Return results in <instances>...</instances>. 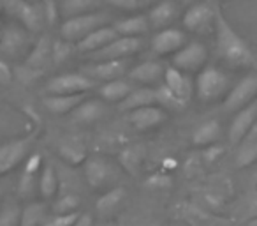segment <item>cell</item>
Wrapping results in <instances>:
<instances>
[{
  "mask_svg": "<svg viewBox=\"0 0 257 226\" xmlns=\"http://www.w3.org/2000/svg\"><path fill=\"white\" fill-rule=\"evenodd\" d=\"M215 39H217V55L231 67H250L255 58L246 44V41L232 29V25L224 18L220 11H217L215 20Z\"/></svg>",
  "mask_w": 257,
  "mask_h": 226,
  "instance_id": "1",
  "label": "cell"
},
{
  "mask_svg": "<svg viewBox=\"0 0 257 226\" xmlns=\"http://www.w3.org/2000/svg\"><path fill=\"white\" fill-rule=\"evenodd\" d=\"M83 175L92 189H111L120 179V165L106 156H88L83 163Z\"/></svg>",
  "mask_w": 257,
  "mask_h": 226,
  "instance_id": "2",
  "label": "cell"
},
{
  "mask_svg": "<svg viewBox=\"0 0 257 226\" xmlns=\"http://www.w3.org/2000/svg\"><path fill=\"white\" fill-rule=\"evenodd\" d=\"M194 90L203 103H211V101L227 96V92L231 90V82L224 71L213 67V65H206L197 74L196 82H194Z\"/></svg>",
  "mask_w": 257,
  "mask_h": 226,
  "instance_id": "3",
  "label": "cell"
},
{
  "mask_svg": "<svg viewBox=\"0 0 257 226\" xmlns=\"http://www.w3.org/2000/svg\"><path fill=\"white\" fill-rule=\"evenodd\" d=\"M109 15L106 11H95L88 13V15H79L74 18L64 20L60 27L62 39L69 41V43H79L81 39H85L88 34H92L93 30L106 27L109 23Z\"/></svg>",
  "mask_w": 257,
  "mask_h": 226,
  "instance_id": "4",
  "label": "cell"
},
{
  "mask_svg": "<svg viewBox=\"0 0 257 226\" xmlns=\"http://www.w3.org/2000/svg\"><path fill=\"white\" fill-rule=\"evenodd\" d=\"M2 9L13 18L20 22V25L25 27L30 34L39 32L43 29L44 13L41 2H30V0H2Z\"/></svg>",
  "mask_w": 257,
  "mask_h": 226,
  "instance_id": "5",
  "label": "cell"
},
{
  "mask_svg": "<svg viewBox=\"0 0 257 226\" xmlns=\"http://www.w3.org/2000/svg\"><path fill=\"white\" fill-rule=\"evenodd\" d=\"M37 138V129L27 133L25 136L13 138L0 145V177L15 170L18 165H22L29 158L30 148L34 147Z\"/></svg>",
  "mask_w": 257,
  "mask_h": 226,
  "instance_id": "6",
  "label": "cell"
},
{
  "mask_svg": "<svg viewBox=\"0 0 257 226\" xmlns=\"http://www.w3.org/2000/svg\"><path fill=\"white\" fill-rule=\"evenodd\" d=\"M32 34L22 25L11 23L2 30V43H0V57L6 58H22L32 50Z\"/></svg>",
  "mask_w": 257,
  "mask_h": 226,
  "instance_id": "7",
  "label": "cell"
},
{
  "mask_svg": "<svg viewBox=\"0 0 257 226\" xmlns=\"http://www.w3.org/2000/svg\"><path fill=\"white\" fill-rule=\"evenodd\" d=\"M93 85L95 82L83 72H65L48 80L44 85V92L53 96H78L92 90Z\"/></svg>",
  "mask_w": 257,
  "mask_h": 226,
  "instance_id": "8",
  "label": "cell"
},
{
  "mask_svg": "<svg viewBox=\"0 0 257 226\" xmlns=\"http://www.w3.org/2000/svg\"><path fill=\"white\" fill-rule=\"evenodd\" d=\"M257 99V74H248L243 80H239L234 87L224 97L222 108L227 113H238L245 106Z\"/></svg>",
  "mask_w": 257,
  "mask_h": 226,
  "instance_id": "9",
  "label": "cell"
},
{
  "mask_svg": "<svg viewBox=\"0 0 257 226\" xmlns=\"http://www.w3.org/2000/svg\"><path fill=\"white\" fill-rule=\"evenodd\" d=\"M215 20H217V9L208 2H197L185 11L183 27L196 34H210L215 32Z\"/></svg>",
  "mask_w": 257,
  "mask_h": 226,
  "instance_id": "10",
  "label": "cell"
},
{
  "mask_svg": "<svg viewBox=\"0 0 257 226\" xmlns=\"http://www.w3.org/2000/svg\"><path fill=\"white\" fill-rule=\"evenodd\" d=\"M143 46L141 37H121L118 36L114 41H111L107 46H104L102 50L95 51V53L88 55V58H92L93 62H104V60H123L136 55Z\"/></svg>",
  "mask_w": 257,
  "mask_h": 226,
  "instance_id": "11",
  "label": "cell"
},
{
  "mask_svg": "<svg viewBox=\"0 0 257 226\" xmlns=\"http://www.w3.org/2000/svg\"><path fill=\"white\" fill-rule=\"evenodd\" d=\"M208 60V50L201 43H187L180 51H176L173 57V67L182 72H196L204 69Z\"/></svg>",
  "mask_w": 257,
  "mask_h": 226,
  "instance_id": "12",
  "label": "cell"
},
{
  "mask_svg": "<svg viewBox=\"0 0 257 226\" xmlns=\"http://www.w3.org/2000/svg\"><path fill=\"white\" fill-rule=\"evenodd\" d=\"M257 119V99L253 103H250L248 106H245L243 110H239L238 113H234L231 120V126H229V143L232 147H238L246 136H248L250 129L253 127Z\"/></svg>",
  "mask_w": 257,
  "mask_h": 226,
  "instance_id": "13",
  "label": "cell"
},
{
  "mask_svg": "<svg viewBox=\"0 0 257 226\" xmlns=\"http://www.w3.org/2000/svg\"><path fill=\"white\" fill-rule=\"evenodd\" d=\"M187 44V36L183 30L168 27L152 37V51L155 55H175Z\"/></svg>",
  "mask_w": 257,
  "mask_h": 226,
  "instance_id": "14",
  "label": "cell"
},
{
  "mask_svg": "<svg viewBox=\"0 0 257 226\" xmlns=\"http://www.w3.org/2000/svg\"><path fill=\"white\" fill-rule=\"evenodd\" d=\"M168 120V113L162 106H145L140 110L128 111L127 122L136 131H150L154 127L161 126Z\"/></svg>",
  "mask_w": 257,
  "mask_h": 226,
  "instance_id": "15",
  "label": "cell"
},
{
  "mask_svg": "<svg viewBox=\"0 0 257 226\" xmlns=\"http://www.w3.org/2000/svg\"><path fill=\"white\" fill-rule=\"evenodd\" d=\"M180 215L189 226H218L222 219L217 214L203 208L196 201H183L180 203Z\"/></svg>",
  "mask_w": 257,
  "mask_h": 226,
  "instance_id": "16",
  "label": "cell"
},
{
  "mask_svg": "<svg viewBox=\"0 0 257 226\" xmlns=\"http://www.w3.org/2000/svg\"><path fill=\"white\" fill-rule=\"evenodd\" d=\"M164 85L182 101L183 104H189L190 97L194 94V82L187 72L178 71L176 67H168L164 72Z\"/></svg>",
  "mask_w": 257,
  "mask_h": 226,
  "instance_id": "17",
  "label": "cell"
},
{
  "mask_svg": "<svg viewBox=\"0 0 257 226\" xmlns=\"http://www.w3.org/2000/svg\"><path fill=\"white\" fill-rule=\"evenodd\" d=\"M125 72H128V58H123V60L95 62L93 65H90V67L85 69V74L88 76V78L104 80V82L120 80Z\"/></svg>",
  "mask_w": 257,
  "mask_h": 226,
  "instance_id": "18",
  "label": "cell"
},
{
  "mask_svg": "<svg viewBox=\"0 0 257 226\" xmlns=\"http://www.w3.org/2000/svg\"><path fill=\"white\" fill-rule=\"evenodd\" d=\"M118 37L116 30H114L113 25H106V27H100V29L93 30L92 34L81 39L79 43H76V51L79 53H86V55H92L95 51L102 50L104 46L114 41Z\"/></svg>",
  "mask_w": 257,
  "mask_h": 226,
  "instance_id": "19",
  "label": "cell"
},
{
  "mask_svg": "<svg viewBox=\"0 0 257 226\" xmlns=\"http://www.w3.org/2000/svg\"><path fill=\"white\" fill-rule=\"evenodd\" d=\"M164 65L157 60H145L141 64L128 69V82H136L141 85H154V83L164 80Z\"/></svg>",
  "mask_w": 257,
  "mask_h": 226,
  "instance_id": "20",
  "label": "cell"
},
{
  "mask_svg": "<svg viewBox=\"0 0 257 226\" xmlns=\"http://www.w3.org/2000/svg\"><path fill=\"white\" fill-rule=\"evenodd\" d=\"M148 23L150 29H168L178 16V8L173 0H161L148 13Z\"/></svg>",
  "mask_w": 257,
  "mask_h": 226,
  "instance_id": "21",
  "label": "cell"
},
{
  "mask_svg": "<svg viewBox=\"0 0 257 226\" xmlns=\"http://www.w3.org/2000/svg\"><path fill=\"white\" fill-rule=\"evenodd\" d=\"M57 150L62 161L67 163L69 166H83V163L88 158L86 147L78 138H64V140H60Z\"/></svg>",
  "mask_w": 257,
  "mask_h": 226,
  "instance_id": "22",
  "label": "cell"
},
{
  "mask_svg": "<svg viewBox=\"0 0 257 226\" xmlns=\"http://www.w3.org/2000/svg\"><path fill=\"white\" fill-rule=\"evenodd\" d=\"M86 94H78V96H53L46 94L43 97V106L53 115H67L72 113L79 104L85 101Z\"/></svg>",
  "mask_w": 257,
  "mask_h": 226,
  "instance_id": "23",
  "label": "cell"
},
{
  "mask_svg": "<svg viewBox=\"0 0 257 226\" xmlns=\"http://www.w3.org/2000/svg\"><path fill=\"white\" fill-rule=\"evenodd\" d=\"M222 136V126L217 119H208L201 122L192 133V143L196 147H210L215 145Z\"/></svg>",
  "mask_w": 257,
  "mask_h": 226,
  "instance_id": "24",
  "label": "cell"
},
{
  "mask_svg": "<svg viewBox=\"0 0 257 226\" xmlns=\"http://www.w3.org/2000/svg\"><path fill=\"white\" fill-rule=\"evenodd\" d=\"M106 113V106L97 99H85L74 111L71 113V119L74 124H93L99 119H102Z\"/></svg>",
  "mask_w": 257,
  "mask_h": 226,
  "instance_id": "25",
  "label": "cell"
},
{
  "mask_svg": "<svg viewBox=\"0 0 257 226\" xmlns=\"http://www.w3.org/2000/svg\"><path fill=\"white\" fill-rule=\"evenodd\" d=\"M145 154H147V150H145L143 145L140 143L128 145V147H125L118 154V165L128 175H138L145 163Z\"/></svg>",
  "mask_w": 257,
  "mask_h": 226,
  "instance_id": "26",
  "label": "cell"
},
{
  "mask_svg": "<svg viewBox=\"0 0 257 226\" xmlns=\"http://www.w3.org/2000/svg\"><path fill=\"white\" fill-rule=\"evenodd\" d=\"M51 44L53 41L50 39V36H41L39 39L34 43L32 50L29 51L25 58V65L37 71H43L46 67V64L51 60Z\"/></svg>",
  "mask_w": 257,
  "mask_h": 226,
  "instance_id": "27",
  "label": "cell"
},
{
  "mask_svg": "<svg viewBox=\"0 0 257 226\" xmlns=\"http://www.w3.org/2000/svg\"><path fill=\"white\" fill-rule=\"evenodd\" d=\"M113 27L118 36L121 37H141L143 34H147L150 30V23H148L147 15H136L131 16V18L118 20Z\"/></svg>",
  "mask_w": 257,
  "mask_h": 226,
  "instance_id": "28",
  "label": "cell"
},
{
  "mask_svg": "<svg viewBox=\"0 0 257 226\" xmlns=\"http://www.w3.org/2000/svg\"><path fill=\"white\" fill-rule=\"evenodd\" d=\"M157 103L155 99V89L150 87H141V89H133V92L128 94L123 101L120 103L121 111H134L145 106H154Z\"/></svg>",
  "mask_w": 257,
  "mask_h": 226,
  "instance_id": "29",
  "label": "cell"
},
{
  "mask_svg": "<svg viewBox=\"0 0 257 226\" xmlns=\"http://www.w3.org/2000/svg\"><path fill=\"white\" fill-rule=\"evenodd\" d=\"M125 196H127V191H125V187H121V186H114V187H111V189L104 191V193L99 196V200L95 201L97 212L102 215L113 214V212L123 203Z\"/></svg>",
  "mask_w": 257,
  "mask_h": 226,
  "instance_id": "30",
  "label": "cell"
},
{
  "mask_svg": "<svg viewBox=\"0 0 257 226\" xmlns=\"http://www.w3.org/2000/svg\"><path fill=\"white\" fill-rule=\"evenodd\" d=\"M50 208L46 201H30L22 208L20 226H43L48 221Z\"/></svg>",
  "mask_w": 257,
  "mask_h": 226,
  "instance_id": "31",
  "label": "cell"
},
{
  "mask_svg": "<svg viewBox=\"0 0 257 226\" xmlns=\"http://www.w3.org/2000/svg\"><path fill=\"white\" fill-rule=\"evenodd\" d=\"M37 187H39V193L44 198V201L57 198L58 191H60V179H58L57 170L51 165H44L39 180H37Z\"/></svg>",
  "mask_w": 257,
  "mask_h": 226,
  "instance_id": "32",
  "label": "cell"
},
{
  "mask_svg": "<svg viewBox=\"0 0 257 226\" xmlns=\"http://www.w3.org/2000/svg\"><path fill=\"white\" fill-rule=\"evenodd\" d=\"M100 6H102V0H62L60 15L65 20H69L79 15L99 11Z\"/></svg>",
  "mask_w": 257,
  "mask_h": 226,
  "instance_id": "33",
  "label": "cell"
},
{
  "mask_svg": "<svg viewBox=\"0 0 257 226\" xmlns=\"http://www.w3.org/2000/svg\"><path fill=\"white\" fill-rule=\"evenodd\" d=\"M133 92V85L131 82L125 80H113V82H106L99 89V96L107 103H121L128 94Z\"/></svg>",
  "mask_w": 257,
  "mask_h": 226,
  "instance_id": "34",
  "label": "cell"
},
{
  "mask_svg": "<svg viewBox=\"0 0 257 226\" xmlns=\"http://www.w3.org/2000/svg\"><path fill=\"white\" fill-rule=\"evenodd\" d=\"M81 203L78 193H71V191H58V198H55L53 205H51V214L60 215V214H71L76 212Z\"/></svg>",
  "mask_w": 257,
  "mask_h": 226,
  "instance_id": "35",
  "label": "cell"
},
{
  "mask_svg": "<svg viewBox=\"0 0 257 226\" xmlns=\"http://www.w3.org/2000/svg\"><path fill=\"white\" fill-rule=\"evenodd\" d=\"M236 166L238 168H248L257 163V140L255 138H245L238 145L236 152Z\"/></svg>",
  "mask_w": 257,
  "mask_h": 226,
  "instance_id": "36",
  "label": "cell"
},
{
  "mask_svg": "<svg viewBox=\"0 0 257 226\" xmlns=\"http://www.w3.org/2000/svg\"><path fill=\"white\" fill-rule=\"evenodd\" d=\"M76 51V46L72 43L65 39H57L51 44V62L55 65H62L64 62H67L72 57V53Z\"/></svg>",
  "mask_w": 257,
  "mask_h": 226,
  "instance_id": "37",
  "label": "cell"
},
{
  "mask_svg": "<svg viewBox=\"0 0 257 226\" xmlns=\"http://www.w3.org/2000/svg\"><path fill=\"white\" fill-rule=\"evenodd\" d=\"M155 99H157L159 104H162V106L168 108V110H183V108L187 106V104H183L164 83H161V85L155 89Z\"/></svg>",
  "mask_w": 257,
  "mask_h": 226,
  "instance_id": "38",
  "label": "cell"
},
{
  "mask_svg": "<svg viewBox=\"0 0 257 226\" xmlns=\"http://www.w3.org/2000/svg\"><path fill=\"white\" fill-rule=\"evenodd\" d=\"M22 208L16 203H6L0 208V226H20Z\"/></svg>",
  "mask_w": 257,
  "mask_h": 226,
  "instance_id": "39",
  "label": "cell"
},
{
  "mask_svg": "<svg viewBox=\"0 0 257 226\" xmlns=\"http://www.w3.org/2000/svg\"><path fill=\"white\" fill-rule=\"evenodd\" d=\"M36 186H37V180H36V175H30V173H22L20 177V182H18V187H16V193H18L20 198H30L36 191Z\"/></svg>",
  "mask_w": 257,
  "mask_h": 226,
  "instance_id": "40",
  "label": "cell"
},
{
  "mask_svg": "<svg viewBox=\"0 0 257 226\" xmlns=\"http://www.w3.org/2000/svg\"><path fill=\"white\" fill-rule=\"evenodd\" d=\"M41 74H43V71H37V69H32L25 64L20 65V67H16V71H15V78L18 80L20 83H23V85H30V83H34L36 80L41 78Z\"/></svg>",
  "mask_w": 257,
  "mask_h": 226,
  "instance_id": "41",
  "label": "cell"
},
{
  "mask_svg": "<svg viewBox=\"0 0 257 226\" xmlns=\"http://www.w3.org/2000/svg\"><path fill=\"white\" fill-rule=\"evenodd\" d=\"M41 6H43L44 13V22L53 25L58 20V4L55 0H41Z\"/></svg>",
  "mask_w": 257,
  "mask_h": 226,
  "instance_id": "42",
  "label": "cell"
},
{
  "mask_svg": "<svg viewBox=\"0 0 257 226\" xmlns=\"http://www.w3.org/2000/svg\"><path fill=\"white\" fill-rule=\"evenodd\" d=\"M39 170H43V158H41V154L34 152V154H30L29 158L25 159V168H23V172L30 173V175H36Z\"/></svg>",
  "mask_w": 257,
  "mask_h": 226,
  "instance_id": "43",
  "label": "cell"
},
{
  "mask_svg": "<svg viewBox=\"0 0 257 226\" xmlns=\"http://www.w3.org/2000/svg\"><path fill=\"white\" fill-rule=\"evenodd\" d=\"M15 80V71L6 60L0 58V85H11Z\"/></svg>",
  "mask_w": 257,
  "mask_h": 226,
  "instance_id": "44",
  "label": "cell"
},
{
  "mask_svg": "<svg viewBox=\"0 0 257 226\" xmlns=\"http://www.w3.org/2000/svg\"><path fill=\"white\" fill-rule=\"evenodd\" d=\"M171 177L169 175H166V173H159V175H154V177H150V179L147 180V186L148 187H157V189H161V187H169L171 186Z\"/></svg>",
  "mask_w": 257,
  "mask_h": 226,
  "instance_id": "45",
  "label": "cell"
},
{
  "mask_svg": "<svg viewBox=\"0 0 257 226\" xmlns=\"http://www.w3.org/2000/svg\"><path fill=\"white\" fill-rule=\"evenodd\" d=\"M78 217V212H71V214H60V215H51V222L55 226H72Z\"/></svg>",
  "mask_w": 257,
  "mask_h": 226,
  "instance_id": "46",
  "label": "cell"
},
{
  "mask_svg": "<svg viewBox=\"0 0 257 226\" xmlns=\"http://www.w3.org/2000/svg\"><path fill=\"white\" fill-rule=\"evenodd\" d=\"M224 152V147H220V145H210V147H206L203 150V159L206 163H213L217 161L218 158H220V154Z\"/></svg>",
  "mask_w": 257,
  "mask_h": 226,
  "instance_id": "47",
  "label": "cell"
},
{
  "mask_svg": "<svg viewBox=\"0 0 257 226\" xmlns=\"http://www.w3.org/2000/svg\"><path fill=\"white\" fill-rule=\"evenodd\" d=\"M106 2H109L111 6L121 9V11H136L140 8L138 0H106Z\"/></svg>",
  "mask_w": 257,
  "mask_h": 226,
  "instance_id": "48",
  "label": "cell"
},
{
  "mask_svg": "<svg viewBox=\"0 0 257 226\" xmlns=\"http://www.w3.org/2000/svg\"><path fill=\"white\" fill-rule=\"evenodd\" d=\"M93 224L95 222H93V217L90 214H78V217H76L72 226H93Z\"/></svg>",
  "mask_w": 257,
  "mask_h": 226,
  "instance_id": "49",
  "label": "cell"
},
{
  "mask_svg": "<svg viewBox=\"0 0 257 226\" xmlns=\"http://www.w3.org/2000/svg\"><path fill=\"white\" fill-rule=\"evenodd\" d=\"M246 212H248V219H252L257 215V191L248 198V207H246Z\"/></svg>",
  "mask_w": 257,
  "mask_h": 226,
  "instance_id": "50",
  "label": "cell"
},
{
  "mask_svg": "<svg viewBox=\"0 0 257 226\" xmlns=\"http://www.w3.org/2000/svg\"><path fill=\"white\" fill-rule=\"evenodd\" d=\"M246 138H255L257 140V119H255V124H253V127L250 129V133H248V136Z\"/></svg>",
  "mask_w": 257,
  "mask_h": 226,
  "instance_id": "51",
  "label": "cell"
},
{
  "mask_svg": "<svg viewBox=\"0 0 257 226\" xmlns=\"http://www.w3.org/2000/svg\"><path fill=\"white\" fill-rule=\"evenodd\" d=\"M154 2H157V0H138L140 8H141V6H150V4H154Z\"/></svg>",
  "mask_w": 257,
  "mask_h": 226,
  "instance_id": "52",
  "label": "cell"
},
{
  "mask_svg": "<svg viewBox=\"0 0 257 226\" xmlns=\"http://www.w3.org/2000/svg\"><path fill=\"white\" fill-rule=\"evenodd\" d=\"M246 226H257V215H255V217H252V219H248Z\"/></svg>",
  "mask_w": 257,
  "mask_h": 226,
  "instance_id": "53",
  "label": "cell"
},
{
  "mask_svg": "<svg viewBox=\"0 0 257 226\" xmlns=\"http://www.w3.org/2000/svg\"><path fill=\"white\" fill-rule=\"evenodd\" d=\"M43 226H55V224H53V222H51V219H48V221H46V222H44V224H43Z\"/></svg>",
  "mask_w": 257,
  "mask_h": 226,
  "instance_id": "54",
  "label": "cell"
},
{
  "mask_svg": "<svg viewBox=\"0 0 257 226\" xmlns=\"http://www.w3.org/2000/svg\"><path fill=\"white\" fill-rule=\"evenodd\" d=\"M253 184L257 186V168H255V173H253Z\"/></svg>",
  "mask_w": 257,
  "mask_h": 226,
  "instance_id": "55",
  "label": "cell"
},
{
  "mask_svg": "<svg viewBox=\"0 0 257 226\" xmlns=\"http://www.w3.org/2000/svg\"><path fill=\"white\" fill-rule=\"evenodd\" d=\"M93 226H111V224H106V222H102V224H93Z\"/></svg>",
  "mask_w": 257,
  "mask_h": 226,
  "instance_id": "56",
  "label": "cell"
},
{
  "mask_svg": "<svg viewBox=\"0 0 257 226\" xmlns=\"http://www.w3.org/2000/svg\"><path fill=\"white\" fill-rule=\"evenodd\" d=\"M0 43H2V29H0Z\"/></svg>",
  "mask_w": 257,
  "mask_h": 226,
  "instance_id": "57",
  "label": "cell"
},
{
  "mask_svg": "<svg viewBox=\"0 0 257 226\" xmlns=\"http://www.w3.org/2000/svg\"><path fill=\"white\" fill-rule=\"evenodd\" d=\"M0 200H2V187H0Z\"/></svg>",
  "mask_w": 257,
  "mask_h": 226,
  "instance_id": "58",
  "label": "cell"
},
{
  "mask_svg": "<svg viewBox=\"0 0 257 226\" xmlns=\"http://www.w3.org/2000/svg\"><path fill=\"white\" fill-rule=\"evenodd\" d=\"M0 11H2V0H0Z\"/></svg>",
  "mask_w": 257,
  "mask_h": 226,
  "instance_id": "59",
  "label": "cell"
},
{
  "mask_svg": "<svg viewBox=\"0 0 257 226\" xmlns=\"http://www.w3.org/2000/svg\"><path fill=\"white\" fill-rule=\"evenodd\" d=\"M148 226H161V224H148Z\"/></svg>",
  "mask_w": 257,
  "mask_h": 226,
  "instance_id": "60",
  "label": "cell"
},
{
  "mask_svg": "<svg viewBox=\"0 0 257 226\" xmlns=\"http://www.w3.org/2000/svg\"><path fill=\"white\" fill-rule=\"evenodd\" d=\"M30 2H37V0H30Z\"/></svg>",
  "mask_w": 257,
  "mask_h": 226,
  "instance_id": "61",
  "label": "cell"
}]
</instances>
